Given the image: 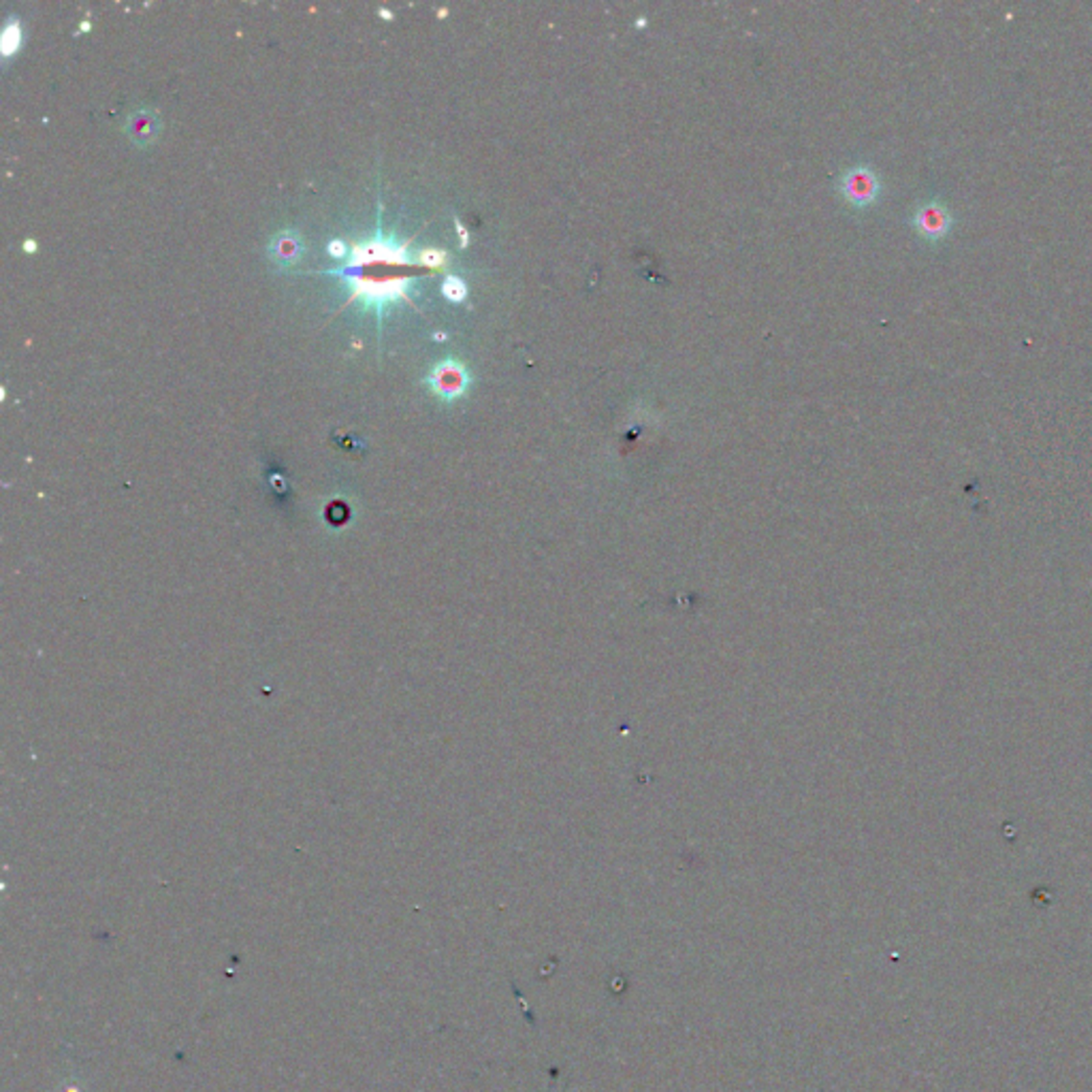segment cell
Returning a JSON list of instances; mask_svg holds the SVG:
<instances>
[{
    "mask_svg": "<svg viewBox=\"0 0 1092 1092\" xmlns=\"http://www.w3.org/2000/svg\"><path fill=\"white\" fill-rule=\"evenodd\" d=\"M406 248L408 242L397 246L392 239L376 235L366 244L354 246L348 265L333 273L346 275L352 282L350 301H361L368 310L380 314L387 303L397 301L399 297L410 301V277L395 273L397 267L408 265Z\"/></svg>",
    "mask_w": 1092,
    "mask_h": 1092,
    "instance_id": "6da1fadb",
    "label": "cell"
},
{
    "mask_svg": "<svg viewBox=\"0 0 1092 1092\" xmlns=\"http://www.w3.org/2000/svg\"><path fill=\"white\" fill-rule=\"evenodd\" d=\"M427 385L438 397H442L444 401H455L465 395V391L472 385V376H469V371L462 361L444 359L431 369Z\"/></svg>",
    "mask_w": 1092,
    "mask_h": 1092,
    "instance_id": "7a4b0ae2",
    "label": "cell"
},
{
    "mask_svg": "<svg viewBox=\"0 0 1092 1092\" xmlns=\"http://www.w3.org/2000/svg\"><path fill=\"white\" fill-rule=\"evenodd\" d=\"M881 193L879 176L870 167H854L841 178V195L854 207L875 203Z\"/></svg>",
    "mask_w": 1092,
    "mask_h": 1092,
    "instance_id": "3957f363",
    "label": "cell"
},
{
    "mask_svg": "<svg viewBox=\"0 0 1092 1092\" xmlns=\"http://www.w3.org/2000/svg\"><path fill=\"white\" fill-rule=\"evenodd\" d=\"M912 225H914V228L919 237L931 239V242H938V239H943L947 233L952 231L954 216L950 212V207L943 205L941 201L935 199V201H926V203H922L915 209V214L912 218Z\"/></svg>",
    "mask_w": 1092,
    "mask_h": 1092,
    "instance_id": "277c9868",
    "label": "cell"
},
{
    "mask_svg": "<svg viewBox=\"0 0 1092 1092\" xmlns=\"http://www.w3.org/2000/svg\"><path fill=\"white\" fill-rule=\"evenodd\" d=\"M129 135L135 139L137 143H150L154 141L158 135V118L156 113H152L148 109H139L137 113H132L131 120H129Z\"/></svg>",
    "mask_w": 1092,
    "mask_h": 1092,
    "instance_id": "5b68a950",
    "label": "cell"
},
{
    "mask_svg": "<svg viewBox=\"0 0 1092 1092\" xmlns=\"http://www.w3.org/2000/svg\"><path fill=\"white\" fill-rule=\"evenodd\" d=\"M301 254V239L295 231H282L273 237L272 242V256L273 261L282 265H291L299 261Z\"/></svg>",
    "mask_w": 1092,
    "mask_h": 1092,
    "instance_id": "8992f818",
    "label": "cell"
},
{
    "mask_svg": "<svg viewBox=\"0 0 1092 1092\" xmlns=\"http://www.w3.org/2000/svg\"><path fill=\"white\" fill-rule=\"evenodd\" d=\"M442 293H444L446 299L455 301V303H462L467 297V286L462 277L448 273L442 282Z\"/></svg>",
    "mask_w": 1092,
    "mask_h": 1092,
    "instance_id": "52a82bcc",
    "label": "cell"
},
{
    "mask_svg": "<svg viewBox=\"0 0 1092 1092\" xmlns=\"http://www.w3.org/2000/svg\"><path fill=\"white\" fill-rule=\"evenodd\" d=\"M17 45H20V24L9 22L3 35V54L5 56L13 54L17 50Z\"/></svg>",
    "mask_w": 1092,
    "mask_h": 1092,
    "instance_id": "ba28073f",
    "label": "cell"
},
{
    "mask_svg": "<svg viewBox=\"0 0 1092 1092\" xmlns=\"http://www.w3.org/2000/svg\"><path fill=\"white\" fill-rule=\"evenodd\" d=\"M420 263L431 267V270H438V267H442L446 263V252L442 250H425L420 254Z\"/></svg>",
    "mask_w": 1092,
    "mask_h": 1092,
    "instance_id": "9c48e42d",
    "label": "cell"
},
{
    "mask_svg": "<svg viewBox=\"0 0 1092 1092\" xmlns=\"http://www.w3.org/2000/svg\"><path fill=\"white\" fill-rule=\"evenodd\" d=\"M329 252H331L335 258H340V256H344V252H346V246L342 244V239H333V242L329 244Z\"/></svg>",
    "mask_w": 1092,
    "mask_h": 1092,
    "instance_id": "30bf717a",
    "label": "cell"
},
{
    "mask_svg": "<svg viewBox=\"0 0 1092 1092\" xmlns=\"http://www.w3.org/2000/svg\"><path fill=\"white\" fill-rule=\"evenodd\" d=\"M455 223H457V231H459V235H462V246L465 248V246H467V233H465V228H463V225H462V223H459V220H455Z\"/></svg>",
    "mask_w": 1092,
    "mask_h": 1092,
    "instance_id": "8fae6325",
    "label": "cell"
}]
</instances>
